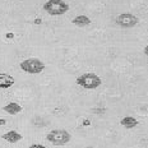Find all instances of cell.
Listing matches in <instances>:
<instances>
[{
	"label": "cell",
	"instance_id": "1",
	"mask_svg": "<svg viewBox=\"0 0 148 148\" xmlns=\"http://www.w3.org/2000/svg\"><path fill=\"white\" fill-rule=\"evenodd\" d=\"M42 9L50 15H63L69 10V5L64 0H47L42 5Z\"/></svg>",
	"mask_w": 148,
	"mask_h": 148
},
{
	"label": "cell",
	"instance_id": "2",
	"mask_svg": "<svg viewBox=\"0 0 148 148\" xmlns=\"http://www.w3.org/2000/svg\"><path fill=\"white\" fill-rule=\"evenodd\" d=\"M101 78L95 73H84L77 78V84L86 89H96L101 86Z\"/></svg>",
	"mask_w": 148,
	"mask_h": 148
},
{
	"label": "cell",
	"instance_id": "3",
	"mask_svg": "<svg viewBox=\"0 0 148 148\" xmlns=\"http://www.w3.org/2000/svg\"><path fill=\"white\" fill-rule=\"evenodd\" d=\"M46 139L54 146H65L72 139V135L69 132L64 130V129H55V130H51L50 133H47Z\"/></svg>",
	"mask_w": 148,
	"mask_h": 148
},
{
	"label": "cell",
	"instance_id": "4",
	"mask_svg": "<svg viewBox=\"0 0 148 148\" xmlns=\"http://www.w3.org/2000/svg\"><path fill=\"white\" fill-rule=\"evenodd\" d=\"M19 66L23 72L28 74H38V73H42L45 69V64L40 59H37V58H29V59L23 60L19 64Z\"/></svg>",
	"mask_w": 148,
	"mask_h": 148
},
{
	"label": "cell",
	"instance_id": "5",
	"mask_svg": "<svg viewBox=\"0 0 148 148\" xmlns=\"http://www.w3.org/2000/svg\"><path fill=\"white\" fill-rule=\"evenodd\" d=\"M115 22L118 23L120 27H123V28H133V27H135L139 23V19H138V17H135L134 14L123 13L116 17Z\"/></svg>",
	"mask_w": 148,
	"mask_h": 148
},
{
	"label": "cell",
	"instance_id": "6",
	"mask_svg": "<svg viewBox=\"0 0 148 148\" xmlns=\"http://www.w3.org/2000/svg\"><path fill=\"white\" fill-rule=\"evenodd\" d=\"M1 138L4 140H7V142H9V143L13 144V143H17V142H19L21 139H22V134H19L15 130H9L5 134H3Z\"/></svg>",
	"mask_w": 148,
	"mask_h": 148
},
{
	"label": "cell",
	"instance_id": "7",
	"mask_svg": "<svg viewBox=\"0 0 148 148\" xmlns=\"http://www.w3.org/2000/svg\"><path fill=\"white\" fill-rule=\"evenodd\" d=\"M14 84V78L7 73H0V88H9Z\"/></svg>",
	"mask_w": 148,
	"mask_h": 148
},
{
	"label": "cell",
	"instance_id": "8",
	"mask_svg": "<svg viewBox=\"0 0 148 148\" xmlns=\"http://www.w3.org/2000/svg\"><path fill=\"white\" fill-rule=\"evenodd\" d=\"M3 110H4L5 112L10 114V115H17V114H19L21 111H22V106L17 102H9L8 105H5V106L3 107Z\"/></svg>",
	"mask_w": 148,
	"mask_h": 148
},
{
	"label": "cell",
	"instance_id": "9",
	"mask_svg": "<svg viewBox=\"0 0 148 148\" xmlns=\"http://www.w3.org/2000/svg\"><path fill=\"white\" fill-rule=\"evenodd\" d=\"M120 124L126 129H133L139 124V123H138V120L135 118H133V116H125V118H123L120 120Z\"/></svg>",
	"mask_w": 148,
	"mask_h": 148
},
{
	"label": "cell",
	"instance_id": "10",
	"mask_svg": "<svg viewBox=\"0 0 148 148\" xmlns=\"http://www.w3.org/2000/svg\"><path fill=\"white\" fill-rule=\"evenodd\" d=\"M73 24H75V26L78 27H86V26H89V24L92 23V21L89 19V18L87 17V15H77L75 18L72 21Z\"/></svg>",
	"mask_w": 148,
	"mask_h": 148
},
{
	"label": "cell",
	"instance_id": "11",
	"mask_svg": "<svg viewBox=\"0 0 148 148\" xmlns=\"http://www.w3.org/2000/svg\"><path fill=\"white\" fill-rule=\"evenodd\" d=\"M27 148H47V147L42 146V144H38V143H35V144H31V146H28Z\"/></svg>",
	"mask_w": 148,
	"mask_h": 148
},
{
	"label": "cell",
	"instance_id": "12",
	"mask_svg": "<svg viewBox=\"0 0 148 148\" xmlns=\"http://www.w3.org/2000/svg\"><path fill=\"white\" fill-rule=\"evenodd\" d=\"M143 52H144V55H146V56H148V45L146 46V47H144V50H143Z\"/></svg>",
	"mask_w": 148,
	"mask_h": 148
},
{
	"label": "cell",
	"instance_id": "13",
	"mask_svg": "<svg viewBox=\"0 0 148 148\" xmlns=\"http://www.w3.org/2000/svg\"><path fill=\"white\" fill-rule=\"evenodd\" d=\"M5 124V120H3V119H0V125H4Z\"/></svg>",
	"mask_w": 148,
	"mask_h": 148
}]
</instances>
